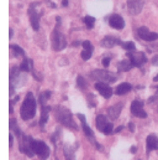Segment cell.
I'll list each match as a JSON object with an SVG mask.
<instances>
[{"label": "cell", "mask_w": 158, "mask_h": 160, "mask_svg": "<svg viewBox=\"0 0 158 160\" xmlns=\"http://www.w3.org/2000/svg\"><path fill=\"white\" fill-rule=\"evenodd\" d=\"M31 148H32L34 153L36 155H39L42 160H46L49 157V154H51L49 147L44 142H42V140H35V139H32L31 140Z\"/></svg>", "instance_id": "5"}, {"label": "cell", "mask_w": 158, "mask_h": 160, "mask_svg": "<svg viewBox=\"0 0 158 160\" xmlns=\"http://www.w3.org/2000/svg\"><path fill=\"white\" fill-rule=\"evenodd\" d=\"M132 67H133V65H132V62H131L130 60H122V61H120L118 63V72H127V71H130Z\"/></svg>", "instance_id": "20"}, {"label": "cell", "mask_w": 158, "mask_h": 160, "mask_svg": "<svg viewBox=\"0 0 158 160\" xmlns=\"http://www.w3.org/2000/svg\"><path fill=\"white\" fill-rule=\"evenodd\" d=\"M81 45H83V50H88V51H94V46L91 45V42L90 41H83L81 42Z\"/></svg>", "instance_id": "30"}, {"label": "cell", "mask_w": 158, "mask_h": 160, "mask_svg": "<svg viewBox=\"0 0 158 160\" xmlns=\"http://www.w3.org/2000/svg\"><path fill=\"white\" fill-rule=\"evenodd\" d=\"M54 116H56L57 120H58L61 124H63V125H66V127H68V128H72V129H74V130L78 129L76 122L72 118V113H71V111H69L68 108L62 107V106H57V107L54 108Z\"/></svg>", "instance_id": "2"}, {"label": "cell", "mask_w": 158, "mask_h": 160, "mask_svg": "<svg viewBox=\"0 0 158 160\" xmlns=\"http://www.w3.org/2000/svg\"><path fill=\"white\" fill-rule=\"evenodd\" d=\"M109 25L116 30H122L125 28V20L121 15L118 14H113L110 18H109Z\"/></svg>", "instance_id": "14"}, {"label": "cell", "mask_w": 158, "mask_h": 160, "mask_svg": "<svg viewBox=\"0 0 158 160\" xmlns=\"http://www.w3.org/2000/svg\"><path fill=\"white\" fill-rule=\"evenodd\" d=\"M10 48L14 51L15 56H25V51L20 46H17V45H10Z\"/></svg>", "instance_id": "26"}, {"label": "cell", "mask_w": 158, "mask_h": 160, "mask_svg": "<svg viewBox=\"0 0 158 160\" xmlns=\"http://www.w3.org/2000/svg\"><path fill=\"white\" fill-rule=\"evenodd\" d=\"M122 128H123V127H122V125H120L118 128H116V129H115V133H120V132L122 130Z\"/></svg>", "instance_id": "37"}, {"label": "cell", "mask_w": 158, "mask_h": 160, "mask_svg": "<svg viewBox=\"0 0 158 160\" xmlns=\"http://www.w3.org/2000/svg\"><path fill=\"white\" fill-rule=\"evenodd\" d=\"M79 43H80L79 41H76V42H73V46H78Z\"/></svg>", "instance_id": "41"}, {"label": "cell", "mask_w": 158, "mask_h": 160, "mask_svg": "<svg viewBox=\"0 0 158 160\" xmlns=\"http://www.w3.org/2000/svg\"><path fill=\"white\" fill-rule=\"evenodd\" d=\"M77 84H78V87L80 89H85V88H86V82L84 80V77L80 76V75L77 77Z\"/></svg>", "instance_id": "28"}, {"label": "cell", "mask_w": 158, "mask_h": 160, "mask_svg": "<svg viewBox=\"0 0 158 160\" xmlns=\"http://www.w3.org/2000/svg\"><path fill=\"white\" fill-rule=\"evenodd\" d=\"M152 65H155V66H158V55H156V56L152 58Z\"/></svg>", "instance_id": "33"}, {"label": "cell", "mask_w": 158, "mask_h": 160, "mask_svg": "<svg viewBox=\"0 0 158 160\" xmlns=\"http://www.w3.org/2000/svg\"><path fill=\"white\" fill-rule=\"evenodd\" d=\"M62 5L66 8V6H68V0H62Z\"/></svg>", "instance_id": "36"}, {"label": "cell", "mask_w": 158, "mask_h": 160, "mask_svg": "<svg viewBox=\"0 0 158 160\" xmlns=\"http://www.w3.org/2000/svg\"><path fill=\"white\" fill-rule=\"evenodd\" d=\"M84 24L86 25L88 29H93L94 25H95V18H93V16H85L84 18Z\"/></svg>", "instance_id": "24"}, {"label": "cell", "mask_w": 158, "mask_h": 160, "mask_svg": "<svg viewBox=\"0 0 158 160\" xmlns=\"http://www.w3.org/2000/svg\"><path fill=\"white\" fill-rule=\"evenodd\" d=\"M9 137H10V139H9V143H10V147H12V143H14V135H12V134H10Z\"/></svg>", "instance_id": "35"}, {"label": "cell", "mask_w": 158, "mask_h": 160, "mask_svg": "<svg viewBox=\"0 0 158 160\" xmlns=\"http://www.w3.org/2000/svg\"><path fill=\"white\" fill-rule=\"evenodd\" d=\"M40 5V2H32L29 8V16H30V22L31 26L35 31H39L40 29V19L42 16V11H37L36 8Z\"/></svg>", "instance_id": "7"}, {"label": "cell", "mask_w": 158, "mask_h": 160, "mask_svg": "<svg viewBox=\"0 0 158 160\" xmlns=\"http://www.w3.org/2000/svg\"><path fill=\"white\" fill-rule=\"evenodd\" d=\"M131 113L135 117H138V118H147V113L143 109V102L142 101L136 99L131 103Z\"/></svg>", "instance_id": "10"}, {"label": "cell", "mask_w": 158, "mask_h": 160, "mask_svg": "<svg viewBox=\"0 0 158 160\" xmlns=\"http://www.w3.org/2000/svg\"><path fill=\"white\" fill-rule=\"evenodd\" d=\"M36 114V99L32 92H27L20 109V116L24 120L32 119Z\"/></svg>", "instance_id": "1"}, {"label": "cell", "mask_w": 158, "mask_h": 160, "mask_svg": "<svg viewBox=\"0 0 158 160\" xmlns=\"http://www.w3.org/2000/svg\"><path fill=\"white\" fill-rule=\"evenodd\" d=\"M10 128H11V130L15 133L16 137L22 138V133H21V130L19 129V125H17V123H16V119H10Z\"/></svg>", "instance_id": "22"}, {"label": "cell", "mask_w": 158, "mask_h": 160, "mask_svg": "<svg viewBox=\"0 0 158 160\" xmlns=\"http://www.w3.org/2000/svg\"><path fill=\"white\" fill-rule=\"evenodd\" d=\"M20 70H21L22 72H30V71H32V60L25 57L24 61L21 62Z\"/></svg>", "instance_id": "21"}, {"label": "cell", "mask_w": 158, "mask_h": 160, "mask_svg": "<svg viewBox=\"0 0 158 160\" xmlns=\"http://www.w3.org/2000/svg\"><path fill=\"white\" fill-rule=\"evenodd\" d=\"M122 107H123V103H122V102L115 104V106L109 107L108 111H106V112H108V117L111 120L118 119V117L120 116V113H121V111H122Z\"/></svg>", "instance_id": "15"}, {"label": "cell", "mask_w": 158, "mask_h": 160, "mask_svg": "<svg viewBox=\"0 0 158 160\" xmlns=\"http://www.w3.org/2000/svg\"><path fill=\"white\" fill-rule=\"evenodd\" d=\"M14 93H15V86L10 83V96H14Z\"/></svg>", "instance_id": "32"}, {"label": "cell", "mask_w": 158, "mask_h": 160, "mask_svg": "<svg viewBox=\"0 0 158 160\" xmlns=\"http://www.w3.org/2000/svg\"><path fill=\"white\" fill-rule=\"evenodd\" d=\"M78 118L80 119V122H81V128H83V130H84V133H85V135L88 137V139H90L95 145H96V148L100 150L101 149V145H99L96 142H95V138H94V133H93V130L90 129V127L86 124V120H85V116L84 114H80L79 113L78 114Z\"/></svg>", "instance_id": "9"}, {"label": "cell", "mask_w": 158, "mask_h": 160, "mask_svg": "<svg viewBox=\"0 0 158 160\" xmlns=\"http://www.w3.org/2000/svg\"><path fill=\"white\" fill-rule=\"evenodd\" d=\"M136 152H137V148L136 147H132L131 148V153H136Z\"/></svg>", "instance_id": "39"}, {"label": "cell", "mask_w": 158, "mask_h": 160, "mask_svg": "<svg viewBox=\"0 0 158 160\" xmlns=\"http://www.w3.org/2000/svg\"><path fill=\"white\" fill-rule=\"evenodd\" d=\"M95 124H96V128L98 130H100L101 133H104L105 135H110L114 133V125L113 123H110L108 120V117L103 116V114H99L95 119Z\"/></svg>", "instance_id": "6"}, {"label": "cell", "mask_w": 158, "mask_h": 160, "mask_svg": "<svg viewBox=\"0 0 158 160\" xmlns=\"http://www.w3.org/2000/svg\"><path fill=\"white\" fill-rule=\"evenodd\" d=\"M51 112V107L48 106H41V118H40V127L43 129L44 124L48 120V114Z\"/></svg>", "instance_id": "18"}, {"label": "cell", "mask_w": 158, "mask_h": 160, "mask_svg": "<svg viewBox=\"0 0 158 160\" xmlns=\"http://www.w3.org/2000/svg\"><path fill=\"white\" fill-rule=\"evenodd\" d=\"M56 28L52 32V47L54 51H62L66 48L67 46V40L64 38V35L59 31V26H61V18L57 16L56 18Z\"/></svg>", "instance_id": "3"}, {"label": "cell", "mask_w": 158, "mask_h": 160, "mask_svg": "<svg viewBox=\"0 0 158 160\" xmlns=\"http://www.w3.org/2000/svg\"><path fill=\"white\" fill-rule=\"evenodd\" d=\"M127 57H128V60L132 62L133 67H141L142 65H145V63L147 62V57H146L145 52L128 51V52H127Z\"/></svg>", "instance_id": "8"}, {"label": "cell", "mask_w": 158, "mask_h": 160, "mask_svg": "<svg viewBox=\"0 0 158 160\" xmlns=\"http://www.w3.org/2000/svg\"><path fill=\"white\" fill-rule=\"evenodd\" d=\"M95 89L106 99L113 96V88L106 82H96L95 83Z\"/></svg>", "instance_id": "11"}, {"label": "cell", "mask_w": 158, "mask_h": 160, "mask_svg": "<svg viewBox=\"0 0 158 160\" xmlns=\"http://www.w3.org/2000/svg\"><path fill=\"white\" fill-rule=\"evenodd\" d=\"M90 78L94 81H98V82H109V83H113V82H116L118 81V76L113 72H109L106 70H95L90 73Z\"/></svg>", "instance_id": "4"}, {"label": "cell", "mask_w": 158, "mask_h": 160, "mask_svg": "<svg viewBox=\"0 0 158 160\" xmlns=\"http://www.w3.org/2000/svg\"><path fill=\"white\" fill-rule=\"evenodd\" d=\"M146 147H147V153L158 149V138L155 134H151V135L147 137V139H146Z\"/></svg>", "instance_id": "17"}, {"label": "cell", "mask_w": 158, "mask_h": 160, "mask_svg": "<svg viewBox=\"0 0 158 160\" xmlns=\"http://www.w3.org/2000/svg\"><path fill=\"white\" fill-rule=\"evenodd\" d=\"M137 34H138V38H140V39H142V40H145V41H156L158 39L157 32H151L146 26L138 28Z\"/></svg>", "instance_id": "12"}, {"label": "cell", "mask_w": 158, "mask_h": 160, "mask_svg": "<svg viewBox=\"0 0 158 160\" xmlns=\"http://www.w3.org/2000/svg\"><path fill=\"white\" fill-rule=\"evenodd\" d=\"M121 42L122 41L118 39V38H115V36H105L101 42H100V45L103 46V47H106V48H110V47H114L115 45H121Z\"/></svg>", "instance_id": "16"}, {"label": "cell", "mask_w": 158, "mask_h": 160, "mask_svg": "<svg viewBox=\"0 0 158 160\" xmlns=\"http://www.w3.org/2000/svg\"><path fill=\"white\" fill-rule=\"evenodd\" d=\"M153 81H155V82H158V75L155 77V78H153Z\"/></svg>", "instance_id": "42"}, {"label": "cell", "mask_w": 158, "mask_h": 160, "mask_svg": "<svg viewBox=\"0 0 158 160\" xmlns=\"http://www.w3.org/2000/svg\"><path fill=\"white\" fill-rule=\"evenodd\" d=\"M9 34H10V39H11V38L14 36V31H12V30L10 29V31H9Z\"/></svg>", "instance_id": "40"}, {"label": "cell", "mask_w": 158, "mask_h": 160, "mask_svg": "<svg viewBox=\"0 0 158 160\" xmlns=\"http://www.w3.org/2000/svg\"><path fill=\"white\" fill-rule=\"evenodd\" d=\"M128 129H130L131 132H135V125H133V123H132V122H130V123H128Z\"/></svg>", "instance_id": "34"}, {"label": "cell", "mask_w": 158, "mask_h": 160, "mask_svg": "<svg viewBox=\"0 0 158 160\" xmlns=\"http://www.w3.org/2000/svg\"><path fill=\"white\" fill-rule=\"evenodd\" d=\"M91 55H93V52H91V51L83 50V51H81V53H80V57H81L84 61H88V60L91 57Z\"/></svg>", "instance_id": "29"}, {"label": "cell", "mask_w": 158, "mask_h": 160, "mask_svg": "<svg viewBox=\"0 0 158 160\" xmlns=\"http://www.w3.org/2000/svg\"><path fill=\"white\" fill-rule=\"evenodd\" d=\"M47 2H48V5H49L51 8H56V5H54V2H52V1H48V0H47Z\"/></svg>", "instance_id": "38"}, {"label": "cell", "mask_w": 158, "mask_h": 160, "mask_svg": "<svg viewBox=\"0 0 158 160\" xmlns=\"http://www.w3.org/2000/svg\"><path fill=\"white\" fill-rule=\"evenodd\" d=\"M127 8L131 15H138L143 9V0H127Z\"/></svg>", "instance_id": "13"}, {"label": "cell", "mask_w": 158, "mask_h": 160, "mask_svg": "<svg viewBox=\"0 0 158 160\" xmlns=\"http://www.w3.org/2000/svg\"><path fill=\"white\" fill-rule=\"evenodd\" d=\"M131 89H132V86H131L130 83H127V82H123V83L118 84V87H116L115 93H116L118 96H123V94L128 93Z\"/></svg>", "instance_id": "19"}, {"label": "cell", "mask_w": 158, "mask_h": 160, "mask_svg": "<svg viewBox=\"0 0 158 160\" xmlns=\"http://www.w3.org/2000/svg\"><path fill=\"white\" fill-rule=\"evenodd\" d=\"M64 154H66L67 160H74V152H73V149H71L68 145L64 148Z\"/></svg>", "instance_id": "27"}, {"label": "cell", "mask_w": 158, "mask_h": 160, "mask_svg": "<svg viewBox=\"0 0 158 160\" xmlns=\"http://www.w3.org/2000/svg\"><path fill=\"white\" fill-rule=\"evenodd\" d=\"M49 97H51V92L49 91H46V92H42V93H40V104L41 106H46V102L49 99Z\"/></svg>", "instance_id": "23"}, {"label": "cell", "mask_w": 158, "mask_h": 160, "mask_svg": "<svg viewBox=\"0 0 158 160\" xmlns=\"http://www.w3.org/2000/svg\"><path fill=\"white\" fill-rule=\"evenodd\" d=\"M121 46L126 50V51H135L136 50V45L132 41H126V42H121Z\"/></svg>", "instance_id": "25"}, {"label": "cell", "mask_w": 158, "mask_h": 160, "mask_svg": "<svg viewBox=\"0 0 158 160\" xmlns=\"http://www.w3.org/2000/svg\"><path fill=\"white\" fill-rule=\"evenodd\" d=\"M109 65H110V57L103 58V66H104V67H108Z\"/></svg>", "instance_id": "31"}]
</instances>
